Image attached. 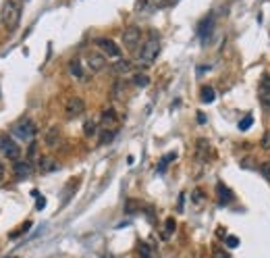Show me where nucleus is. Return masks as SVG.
I'll list each match as a JSON object with an SVG mask.
<instances>
[{"mask_svg": "<svg viewBox=\"0 0 270 258\" xmlns=\"http://www.w3.org/2000/svg\"><path fill=\"white\" fill-rule=\"evenodd\" d=\"M158 52H160V36H158V32H150V34H148V40L144 42L142 52H139L137 65H142V67L154 65Z\"/></svg>", "mask_w": 270, "mask_h": 258, "instance_id": "1", "label": "nucleus"}, {"mask_svg": "<svg viewBox=\"0 0 270 258\" xmlns=\"http://www.w3.org/2000/svg\"><path fill=\"white\" fill-rule=\"evenodd\" d=\"M19 19H21V8H19L17 0H6L4 8H2V25L8 32H15L19 25Z\"/></svg>", "mask_w": 270, "mask_h": 258, "instance_id": "2", "label": "nucleus"}, {"mask_svg": "<svg viewBox=\"0 0 270 258\" xmlns=\"http://www.w3.org/2000/svg\"><path fill=\"white\" fill-rule=\"evenodd\" d=\"M13 135L17 137L19 142H34L36 137V125L32 121H19L15 127H13Z\"/></svg>", "mask_w": 270, "mask_h": 258, "instance_id": "3", "label": "nucleus"}, {"mask_svg": "<svg viewBox=\"0 0 270 258\" xmlns=\"http://www.w3.org/2000/svg\"><path fill=\"white\" fill-rule=\"evenodd\" d=\"M139 42H142V29H139L137 25H129L125 29V34H123V46L129 52H135Z\"/></svg>", "mask_w": 270, "mask_h": 258, "instance_id": "4", "label": "nucleus"}, {"mask_svg": "<svg viewBox=\"0 0 270 258\" xmlns=\"http://www.w3.org/2000/svg\"><path fill=\"white\" fill-rule=\"evenodd\" d=\"M96 46L102 50V54L104 56H111V58H115V61H118L121 58V48H118L113 40H108V38H98L96 40Z\"/></svg>", "mask_w": 270, "mask_h": 258, "instance_id": "5", "label": "nucleus"}, {"mask_svg": "<svg viewBox=\"0 0 270 258\" xmlns=\"http://www.w3.org/2000/svg\"><path fill=\"white\" fill-rule=\"evenodd\" d=\"M85 111V102L81 100V98H77V96H73V98H69V100L65 102V115H67V119H75V117H79Z\"/></svg>", "mask_w": 270, "mask_h": 258, "instance_id": "6", "label": "nucleus"}, {"mask_svg": "<svg viewBox=\"0 0 270 258\" xmlns=\"http://www.w3.org/2000/svg\"><path fill=\"white\" fill-rule=\"evenodd\" d=\"M0 150L6 154V158H11L15 163H17V158L21 156V150H19L17 142H13L11 137H6V135H0Z\"/></svg>", "mask_w": 270, "mask_h": 258, "instance_id": "7", "label": "nucleus"}, {"mask_svg": "<svg viewBox=\"0 0 270 258\" xmlns=\"http://www.w3.org/2000/svg\"><path fill=\"white\" fill-rule=\"evenodd\" d=\"M85 65H87L89 71L98 73V71H102V69L106 67V56L102 52H89L85 56Z\"/></svg>", "mask_w": 270, "mask_h": 258, "instance_id": "8", "label": "nucleus"}, {"mask_svg": "<svg viewBox=\"0 0 270 258\" xmlns=\"http://www.w3.org/2000/svg\"><path fill=\"white\" fill-rule=\"evenodd\" d=\"M195 156H197L202 163L212 161L214 152H212V146H210L208 140H197V142H195Z\"/></svg>", "mask_w": 270, "mask_h": 258, "instance_id": "9", "label": "nucleus"}, {"mask_svg": "<svg viewBox=\"0 0 270 258\" xmlns=\"http://www.w3.org/2000/svg\"><path fill=\"white\" fill-rule=\"evenodd\" d=\"M258 96H260V104L270 111V75L268 73L262 77V84H260V94Z\"/></svg>", "mask_w": 270, "mask_h": 258, "instance_id": "10", "label": "nucleus"}, {"mask_svg": "<svg viewBox=\"0 0 270 258\" xmlns=\"http://www.w3.org/2000/svg\"><path fill=\"white\" fill-rule=\"evenodd\" d=\"M34 173V167L29 161H17L15 163V175L17 177H21V179H25V177H29Z\"/></svg>", "mask_w": 270, "mask_h": 258, "instance_id": "11", "label": "nucleus"}, {"mask_svg": "<svg viewBox=\"0 0 270 258\" xmlns=\"http://www.w3.org/2000/svg\"><path fill=\"white\" fill-rule=\"evenodd\" d=\"M58 142H61V131H58V127L56 125H52L46 131V146L48 148H54Z\"/></svg>", "mask_w": 270, "mask_h": 258, "instance_id": "12", "label": "nucleus"}, {"mask_svg": "<svg viewBox=\"0 0 270 258\" xmlns=\"http://www.w3.org/2000/svg\"><path fill=\"white\" fill-rule=\"evenodd\" d=\"M69 71H71V75L75 79H85L83 69H81V61H79V58H73V61L69 63Z\"/></svg>", "mask_w": 270, "mask_h": 258, "instance_id": "13", "label": "nucleus"}, {"mask_svg": "<svg viewBox=\"0 0 270 258\" xmlns=\"http://www.w3.org/2000/svg\"><path fill=\"white\" fill-rule=\"evenodd\" d=\"M58 165L52 161L50 156H44V158H39V171L42 173H50V171H56Z\"/></svg>", "mask_w": 270, "mask_h": 258, "instance_id": "14", "label": "nucleus"}, {"mask_svg": "<svg viewBox=\"0 0 270 258\" xmlns=\"http://www.w3.org/2000/svg\"><path fill=\"white\" fill-rule=\"evenodd\" d=\"M214 98H216V94H214V87H210V86L202 87V94H199V100H202L204 104L214 102Z\"/></svg>", "mask_w": 270, "mask_h": 258, "instance_id": "15", "label": "nucleus"}, {"mask_svg": "<svg viewBox=\"0 0 270 258\" xmlns=\"http://www.w3.org/2000/svg\"><path fill=\"white\" fill-rule=\"evenodd\" d=\"M100 125H102L104 129L115 127V125H116V117H115V113H113V111H106V113L102 115V121H100Z\"/></svg>", "mask_w": 270, "mask_h": 258, "instance_id": "16", "label": "nucleus"}, {"mask_svg": "<svg viewBox=\"0 0 270 258\" xmlns=\"http://www.w3.org/2000/svg\"><path fill=\"white\" fill-rule=\"evenodd\" d=\"M129 69H131V63H129L127 58H118V61L113 65V71L115 73H127Z\"/></svg>", "mask_w": 270, "mask_h": 258, "instance_id": "17", "label": "nucleus"}, {"mask_svg": "<svg viewBox=\"0 0 270 258\" xmlns=\"http://www.w3.org/2000/svg\"><path fill=\"white\" fill-rule=\"evenodd\" d=\"M218 196H221V204H227V202L233 200L231 190H229V187H225L223 183H218Z\"/></svg>", "mask_w": 270, "mask_h": 258, "instance_id": "18", "label": "nucleus"}, {"mask_svg": "<svg viewBox=\"0 0 270 258\" xmlns=\"http://www.w3.org/2000/svg\"><path fill=\"white\" fill-rule=\"evenodd\" d=\"M164 4L166 0H139V8H160Z\"/></svg>", "mask_w": 270, "mask_h": 258, "instance_id": "19", "label": "nucleus"}, {"mask_svg": "<svg viewBox=\"0 0 270 258\" xmlns=\"http://www.w3.org/2000/svg\"><path fill=\"white\" fill-rule=\"evenodd\" d=\"M175 158H177V152H168V154L162 158V163L158 165V173H164V171H166V167L171 165V163L175 161Z\"/></svg>", "mask_w": 270, "mask_h": 258, "instance_id": "20", "label": "nucleus"}, {"mask_svg": "<svg viewBox=\"0 0 270 258\" xmlns=\"http://www.w3.org/2000/svg\"><path fill=\"white\" fill-rule=\"evenodd\" d=\"M175 219H166V223H164V229H162V237L164 240H168V237L173 235V231H175Z\"/></svg>", "mask_w": 270, "mask_h": 258, "instance_id": "21", "label": "nucleus"}, {"mask_svg": "<svg viewBox=\"0 0 270 258\" xmlns=\"http://www.w3.org/2000/svg\"><path fill=\"white\" fill-rule=\"evenodd\" d=\"M83 131H85V135H87V137H92V135L98 131V123H96V121H85Z\"/></svg>", "mask_w": 270, "mask_h": 258, "instance_id": "22", "label": "nucleus"}, {"mask_svg": "<svg viewBox=\"0 0 270 258\" xmlns=\"http://www.w3.org/2000/svg\"><path fill=\"white\" fill-rule=\"evenodd\" d=\"M133 82H135V86H139V87H146V86L150 84V79H148V75H144V73H137V75L133 77Z\"/></svg>", "mask_w": 270, "mask_h": 258, "instance_id": "23", "label": "nucleus"}, {"mask_svg": "<svg viewBox=\"0 0 270 258\" xmlns=\"http://www.w3.org/2000/svg\"><path fill=\"white\" fill-rule=\"evenodd\" d=\"M252 123H254V117L247 115L245 119H241V121H239V129H241V131H245V129L252 127Z\"/></svg>", "mask_w": 270, "mask_h": 258, "instance_id": "24", "label": "nucleus"}, {"mask_svg": "<svg viewBox=\"0 0 270 258\" xmlns=\"http://www.w3.org/2000/svg\"><path fill=\"white\" fill-rule=\"evenodd\" d=\"M139 256H142V258H152V252H150L148 244H139Z\"/></svg>", "mask_w": 270, "mask_h": 258, "instance_id": "25", "label": "nucleus"}, {"mask_svg": "<svg viewBox=\"0 0 270 258\" xmlns=\"http://www.w3.org/2000/svg\"><path fill=\"white\" fill-rule=\"evenodd\" d=\"M260 173H262L266 179L270 181V163H262V165H260Z\"/></svg>", "mask_w": 270, "mask_h": 258, "instance_id": "26", "label": "nucleus"}, {"mask_svg": "<svg viewBox=\"0 0 270 258\" xmlns=\"http://www.w3.org/2000/svg\"><path fill=\"white\" fill-rule=\"evenodd\" d=\"M115 137V131H111V129H106V131L102 133V144H108Z\"/></svg>", "mask_w": 270, "mask_h": 258, "instance_id": "27", "label": "nucleus"}, {"mask_svg": "<svg viewBox=\"0 0 270 258\" xmlns=\"http://www.w3.org/2000/svg\"><path fill=\"white\" fill-rule=\"evenodd\" d=\"M227 246H229V248H237V246H239V240H237L235 235H229V237H227Z\"/></svg>", "mask_w": 270, "mask_h": 258, "instance_id": "28", "label": "nucleus"}, {"mask_svg": "<svg viewBox=\"0 0 270 258\" xmlns=\"http://www.w3.org/2000/svg\"><path fill=\"white\" fill-rule=\"evenodd\" d=\"M262 148H264V150H270V131L264 135V140H262Z\"/></svg>", "mask_w": 270, "mask_h": 258, "instance_id": "29", "label": "nucleus"}, {"mask_svg": "<svg viewBox=\"0 0 270 258\" xmlns=\"http://www.w3.org/2000/svg\"><path fill=\"white\" fill-rule=\"evenodd\" d=\"M214 258H231V256H229L227 252H223V250H218V248H216V250H214Z\"/></svg>", "mask_w": 270, "mask_h": 258, "instance_id": "30", "label": "nucleus"}, {"mask_svg": "<svg viewBox=\"0 0 270 258\" xmlns=\"http://www.w3.org/2000/svg\"><path fill=\"white\" fill-rule=\"evenodd\" d=\"M44 206H46V200H44V198H38V211H42Z\"/></svg>", "mask_w": 270, "mask_h": 258, "instance_id": "31", "label": "nucleus"}, {"mask_svg": "<svg viewBox=\"0 0 270 258\" xmlns=\"http://www.w3.org/2000/svg\"><path fill=\"white\" fill-rule=\"evenodd\" d=\"M2 177H4V165H2V161H0V181H2Z\"/></svg>", "mask_w": 270, "mask_h": 258, "instance_id": "32", "label": "nucleus"}]
</instances>
